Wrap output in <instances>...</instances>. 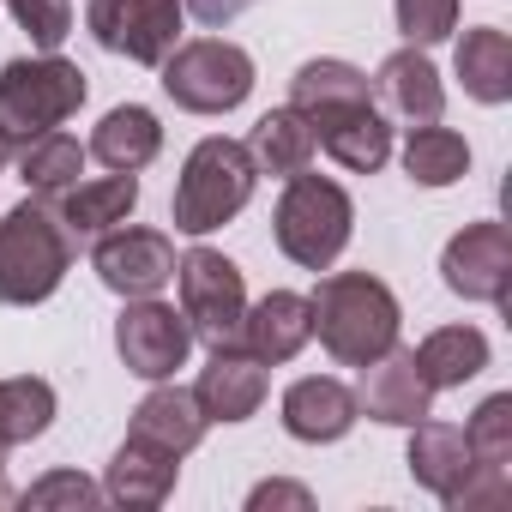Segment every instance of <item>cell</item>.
Masks as SVG:
<instances>
[{"label":"cell","instance_id":"6da1fadb","mask_svg":"<svg viewBox=\"0 0 512 512\" xmlns=\"http://www.w3.org/2000/svg\"><path fill=\"white\" fill-rule=\"evenodd\" d=\"M308 320L338 368H368L374 356H386L398 344L404 308L374 272H332L308 296Z\"/></svg>","mask_w":512,"mask_h":512},{"label":"cell","instance_id":"7a4b0ae2","mask_svg":"<svg viewBox=\"0 0 512 512\" xmlns=\"http://www.w3.org/2000/svg\"><path fill=\"white\" fill-rule=\"evenodd\" d=\"M73 272V235L55 199H19L0 217V308H37Z\"/></svg>","mask_w":512,"mask_h":512},{"label":"cell","instance_id":"3957f363","mask_svg":"<svg viewBox=\"0 0 512 512\" xmlns=\"http://www.w3.org/2000/svg\"><path fill=\"white\" fill-rule=\"evenodd\" d=\"M253 187H260V169H253L247 145L211 133V139H199V145L187 151V163H181V181H175V193H169V223H175L181 235H211V229H223L229 217L247 211Z\"/></svg>","mask_w":512,"mask_h":512},{"label":"cell","instance_id":"277c9868","mask_svg":"<svg viewBox=\"0 0 512 512\" xmlns=\"http://www.w3.org/2000/svg\"><path fill=\"white\" fill-rule=\"evenodd\" d=\"M272 235H278V253L296 260L302 272H332L338 253L356 235V205L332 175L302 169L284 181V199L272 211Z\"/></svg>","mask_w":512,"mask_h":512},{"label":"cell","instance_id":"5b68a950","mask_svg":"<svg viewBox=\"0 0 512 512\" xmlns=\"http://www.w3.org/2000/svg\"><path fill=\"white\" fill-rule=\"evenodd\" d=\"M85 73L61 55H25L0 67V139L25 145L49 127H67L85 109Z\"/></svg>","mask_w":512,"mask_h":512},{"label":"cell","instance_id":"8992f818","mask_svg":"<svg viewBox=\"0 0 512 512\" xmlns=\"http://www.w3.org/2000/svg\"><path fill=\"white\" fill-rule=\"evenodd\" d=\"M163 91L187 115H229L253 97V55L223 37H193L175 43L163 61Z\"/></svg>","mask_w":512,"mask_h":512},{"label":"cell","instance_id":"52a82bcc","mask_svg":"<svg viewBox=\"0 0 512 512\" xmlns=\"http://www.w3.org/2000/svg\"><path fill=\"white\" fill-rule=\"evenodd\" d=\"M175 290H181V320L193 332V344L205 350H229L241 338V314H247V278L229 253L217 247H187L175 260Z\"/></svg>","mask_w":512,"mask_h":512},{"label":"cell","instance_id":"ba28073f","mask_svg":"<svg viewBox=\"0 0 512 512\" xmlns=\"http://www.w3.org/2000/svg\"><path fill=\"white\" fill-rule=\"evenodd\" d=\"M181 19L187 7L181 0H91V37L109 49V55H127L139 67H163L169 49L181 43Z\"/></svg>","mask_w":512,"mask_h":512},{"label":"cell","instance_id":"9c48e42d","mask_svg":"<svg viewBox=\"0 0 512 512\" xmlns=\"http://www.w3.org/2000/svg\"><path fill=\"white\" fill-rule=\"evenodd\" d=\"M187 350H193V332H187V320L169 302L139 296V302L121 308V320H115V356H121V368L133 380H151V386L175 380V368H187Z\"/></svg>","mask_w":512,"mask_h":512},{"label":"cell","instance_id":"30bf717a","mask_svg":"<svg viewBox=\"0 0 512 512\" xmlns=\"http://www.w3.org/2000/svg\"><path fill=\"white\" fill-rule=\"evenodd\" d=\"M97 278L121 296V302H139V296H157L169 278H175V241L163 229H133V223H115L97 235V253H91Z\"/></svg>","mask_w":512,"mask_h":512},{"label":"cell","instance_id":"8fae6325","mask_svg":"<svg viewBox=\"0 0 512 512\" xmlns=\"http://www.w3.org/2000/svg\"><path fill=\"white\" fill-rule=\"evenodd\" d=\"M440 278H446L452 296L494 302L500 308L506 302V284H512V235H506V223H494V217L464 223L446 241V253H440Z\"/></svg>","mask_w":512,"mask_h":512},{"label":"cell","instance_id":"7c38bea8","mask_svg":"<svg viewBox=\"0 0 512 512\" xmlns=\"http://www.w3.org/2000/svg\"><path fill=\"white\" fill-rule=\"evenodd\" d=\"M308 127H314V145H320L332 163H344L350 175H380L386 157H392V121H386V109L374 103V91L314 109Z\"/></svg>","mask_w":512,"mask_h":512},{"label":"cell","instance_id":"4fadbf2b","mask_svg":"<svg viewBox=\"0 0 512 512\" xmlns=\"http://www.w3.org/2000/svg\"><path fill=\"white\" fill-rule=\"evenodd\" d=\"M356 404H362L374 422H386V428H416L422 416H434V386L422 380L416 350H398V344H392L386 356H374V362L362 368Z\"/></svg>","mask_w":512,"mask_h":512},{"label":"cell","instance_id":"5bb4252c","mask_svg":"<svg viewBox=\"0 0 512 512\" xmlns=\"http://www.w3.org/2000/svg\"><path fill=\"white\" fill-rule=\"evenodd\" d=\"M356 416H362L356 392H350L344 380H332V374H308V380H296V386L284 392V434L302 440V446H332V440H344V434L356 428Z\"/></svg>","mask_w":512,"mask_h":512},{"label":"cell","instance_id":"9a60e30c","mask_svg":"<svg viewBox=\"0 0 512 512\" xmlns=\"http://www.w3.org/2000/svg\"><path fill=\"white\" fill-rule=\"evenodd\" d=\"M308 338H314L308 296H296V290H272V296H260V302H247V314H241V338H235V344H241L253 362L278 368V362H296Z\"/></svg>","mask_w":512,"mask_h":512},{"label":"cell","instance_id":"2e32d148","mask_svg":"<svg viewBox=\"0 0 512 512\" xmlns=\"http://www.w3.org/2000/svg\"><path fill=\"white\" fill-rule=\"evenodd\" d=\"M193 398H199L205 422H247L266 404V362H253L241 344L211 350V362L193 380Z\"/></svg>","mask_w":512,"mask_h":512},{"label":"cell","instance_id":"e0dca14e","mask_svg":"<svg viewBox=\"0 0 512 512\" xmlns=\"http://www.w3.org/2000/svg\"><path fill=\"white\" fill-rule=\"evenodd\" d=\"M175 476H181V458H175V452H163V446L127 434V440L115 446V458H109L103 500H115V506H163V500L175 494Z\"/></svg>","mask_w":512,"mask_h":512},{"label":"cell","instance_id":"ac0fdd59","mask_svg":"<svg viewBox=\"0 0 512 512\" xmlns=\"http://www.w3.org/2000/svg\"><path fill=\"white\" fill-rule=\"evenodd\" d=\"M374 91H380V103H386L398 121H410V127L440 121V109H446V85H440V73H434L428 49H416V43H404L398 55H386V61H380Z\"/></svg>","mask_w":512,"mask_h":512},{"label":"cell","instance_id":"d6986e66","mask_svg":"<svg viewBox=\"0 0 512 512\" xmlns=\"http://www.w3.org/2000/svg\"><path fill=\"white\" fill-rule=\"evenodd\" d=\"M404 464H410V476H416V482H422L440 506H446V500L464 488V476L476 470V452H470L464 428L422 416V422L410 428V452H404Z\"/></svg>","mask_w":512,"mask_h":512},{"label":"cell","instance_id":"ffe728a7","mask_svg":"<svg viewBox=\"0 0 512 512\" xmlns=\"http://www.w3.org/2000/svg\"><path fill=\"white\" fill-rule=\"evenodd\" d=\"M205 410H199V398L193 392H181V386H169V380H157L145 398H139V410H133V422H127V434H139V440H151V446H163V452H175V458H187L199 440H205Z\"/></svg>","mask_w":512,"mask_h":512},{"label":"cell","instance_id":"44dd1931","mask_svg":"<svg viewBox=\"0 0 512 512\" xmlns=\"http://www.w3.org/2000/svg\"><path fill=\"white\" fill-rule=\"evenodd\" d=\"M157 151H163V121H157L145 103H121V109H109V115L97 121L91 145H85V157H97V163L115 169V175H139Z\"/></svg>","mask_w":512,"mask_h":512},{"label":"cell","instance_id":"7402d4cb","mask_svg":"<svg viewBox=\"0 0 512 512\" xmlns=\"http://www.w3.org/2000/svg\"><path fill=\"white\" fill-rule=\"evenodd\" d=\"M55 211H61L67 235H103V229H115V223H127L139 211V175H115L109 169L97 181H73Z\"/></svg>","mask_w":512,"mask_h":512},{"label":"cell","instance_id":"603a6c76","mask_svg":"<svg viewBox=\"0 0 512 512\" xmlns=\"http://www.w3.org/2000/svg\"><path fill=\"white\" fill-rule=\"evenodd\" d=\"M314 127H308V115L302 109H272V115H260L253 121V133H247V157H253V169L260 175H302V169H314Z\"/></svg>","mask_w":512,"mask_h":512},{"label":"cell","instance_id":"cb8c5ba5","mask_svg":"<svg viewBox=\"0 0 512 512\" xmlns=\"http://www.w3.org/2000/svg\"><path fill=\"white\" fill-rule=\"evenodd\" d=\"M452 61H458V79H464V91H470L476 103L500 109V103L512 97V37H506L500 25H476V31H464Z\"/></svg>","mask_w":512,"mask_h":512},{"label":"cell","instance_id":"d4e9b609","mask_svg":"<svg viewBox=\"0 0 512 512\" xmlns=\"http://www.w3.org/2000/svg\"><path fill=\"white\" fill-rule=\"evenodd\" d=\"M416 368L434 392H452V386H464L488 368V338L476 326H440L416 344Z\"/></svg>","mask_w":512,"mask_h":512},{"label":"cell","instance_id":"484cf974","mask_svg":"<svg viewBox=\"0 0 512 512\" xmlns=\"http://www.w3.org/2000/svg\"><path fill=\"white\" fill-rule=\"evenodd\" d=\"M79 175H85V145L73 133H61V127H49V133H37V139L19 145V181L37 199H61Z\"/></svg>","mask_w":512,"mask_h":512},{"label":"cell","instance_id":"4316f807","mask_svg":"<svg viewBox=\"0 0 512 512\" xmlns=\"http://www.w3.org/2000/svg\"><path fill=\"white\" fill-rule=\"evenodd\" d=\"M464 169H470L464 133H452L440 121H422L404 133V175L416 187H452V181H464Z\"/></svg>","mask_w":512,"mask_h":512},{"label":"cell","instance_id":"83f0119b","mask_svg":"<svg viewBox=\"0 0 512 512\" xmlns=\"http://www.w3.org/2000/svg\"><path fill=\"white\" fill-rule=\"evenodd\" d=\"M55 422V386L43 374H13L0 380V446H31Z\"/></svg>","mask_w":512,"mask_h":512},{"label":"cell","instance_id":"f1b7e54d","mask_svg":"<svg viewBox=\"0 0 512 512\" xmlns=\"http://www.w3.org/2000/svg\"><path fill=\"white\" fill-rule=\"evenodd\" d=\"M344 97H368V73L350 67V61L320 55V61H302L296 79H290V109H302V115H314L326 103H344Z\"/></svg>","mask_w":512,"mask_h":512},{"label":"cell","instance_id":"f546056e","mask_svg":"<svg viewBox=\"0 0 512 512\" xmlns=\"http://www.w3.org/2000/svg\"><path fill=\"white\" fill-rule=\"evenodd\" d=\"M464 440H470L476 464L506 470V464H512V392L482 398V404H476V416L464 422Z\"/></svg>","mask_w":512,"mask_h":512},{"label":"cell","instance_id":"4dcf8cb0","mask_svg":"<svg viewBox=\"0 0 512 512\" xmlns=\"http://www.w3.org/2000/svg\"><path fill=\"white\" fill-rule=\"evenodd\" d=\"M13 19H19V31L43 49V55H55L67 37H73V0H0Z\"/></svg>","mask_w":512,"mask_h":512},{"label":"cell","instance_id":"1f68e13d","mask_svg":"<svg viewBox=\"0 0 512 512\" xmlns=\"http://www.w3.org/2000/svg\"><path fill=\"white\" fill-rule=\"evenodd\" d=\"M392 19H398L404 43L434 49L458 31V0H392Z\"/></svg>","mask_w":512,"mask_h":512},{"label":"cell","instance_id":"d6a6232c","mask_svg":"<svg viewBox=\"0 0 512 512\" xmlns=\"http://www.w3.org/2000/svg\"><path fill=\"white\" fill-rule=\"evenodd\" d=\"M19 506H31V512H55V506L85 512V506H103V482H91V476H79V470H49L43 482H31V488L19 494Z\"/></svg>","mask_w":512,"mask_h":512},{"label":"cell","instance_id":"836d02e7","mask_svg":"<svg viewBox=\"0 0 512 512\" xmlns=\"http://www.w3.org/2000/svg\"><path fill=\"white\" fill-rule=\"evenodd\" d=\"M247 506H253V512H266V506H296V512H308L314 494H308L302 482H260V488L247 494Z\"/></svg>","mask_w":512,"mask_h":512},{"label":"cell","instance_id":"e575fe53","mask_svg":"<svg viewBox=\"0 0 512 512\" xmlns=\"http://www.w3.org/2000/svg\"><path fill=\"white\" fill-rule=\"evenodd\" d=\"M181 7H187L199 25H229L235 13H247V7H253V0H181Z\"/></svg>","mask_w":512,"mask_h":512},{"label":"cell","instance_id":"d590c367","mask_svg":"<svg viewBox=\"0 0 512 512\" xmlns=\"http://www.w3.org/2000/svg\"><path fill=\"white\" fill-rule=\"evenodd\" d=\"M0 506H19V494H13V482H7V446H0Z\"/></svg>","mask_w":512,"mask_h":512},{"label":"cell","instance_id":"8d00e7d4","mask_svg":"<svg viewBox=\"0 0 512 512\" xmlns=\"http://www.w3.org/2000/svg\"><path fill=\"white\" fill-rule=\"evenodd\" d=\"M7 157H13V145H7V139H0V169H7Z\"/></svg>","mask_w":512,"mask_h":512}]
</instances>
